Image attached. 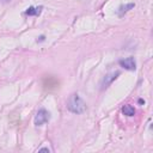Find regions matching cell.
Returning a JSON list of instances; mask_svg holds the SVG:
<instances>
[{
  "instance_id": "cell-4",
  "label": "cell",
  "mask_w": 153,
  "mask_h": 153,
  "mask_svg": "<svg viewBox=\"0 0 153 153\" xmlns=\"http://www.w3.org/2000/svg\"><path fill=\"white\" fill-rule=\"evenodd\" d=\"M118 74H120V72H118V71H116V72H111V73H108V74L103 78V80H102V84H100V85H102V90H103V88H105V87H108V86H109V85H110V84H111V82L117 78V75H118Z\"/></svg>"
},
{
  "instance_id": "cell-2",
  "label": "cell",
  "mask_w": 153,
  "mask_h": 153,
  "mask_svg": "<svg viewBox=\"0 0 153 153\" xmlns=\"http://www.w3.org/2000/svg\"><path fill=\"white\" fill-rule=\"evenodd\" d=\"M49 120H50V112L42 108L37 111V114L35 116V120H33V123H35V126L39 127V126H43L44 123H47Z\"/></svg>"
},
{
  "instance_id": "cell-10",
  "label": "cell",
  "mask_w": 153,
  "mask_h": 153,
  "mask_svg": "<svg viewBox=\"0 0 153 153\" xmlns=\"http://www.w3.org/2000/svg\"><path fill=\"white\" fill-rule=\"evenodd\" d=\"M139 104H145V100L143 99H139Z\"/></svg>"
},
{
  "instance_id": "cell-9",
  "label": "cell",
  "mask_w": 153,
  "mask_h": 153,
  "mask_svg": "<svg viewBox=\"0 0 153 153\" xmlns=\"http://www.w3.org/2000/svg\"><path fill=\"white\" fill-rule=\"evenodd\" d=\"M41 151H45V152H49V148H47V147H43V148H39V152Z\"/></svg>"
},
{
  "instance_id": "cell-7",
  "label": "cell",
  "mask_w": 153,
  "mask_h": 153,
  "mask_svg": "<svg viewBox=\"0 0 153 153\" xmlns=\"http://www.w3.org/2000/svg\"><path fill=\"white\" fill-rule=\"evenodd\" d=\"M122 112H123V115H126V116H134L135 115V109H134V106H131V105H124L123 108H122Z\"/></svg>"
},
{
  "instance_id": "cell-5",
  "label": "cell",
  "mask_w": 153,
  "mask_h": 153,
  "mask_svg": "<svg viewBox=\"0 0 153 153\" xmlns=\"http://www.w3.org/2000/svg\"><path fill=\"white\" fill-rule=\"evenodd\" d=\"M134 6H135V4H127V5H122V6H120L118 7V10H117V14H118V17H123L129 10H131V8H134Z\"/></svg>"
},
{
  "instance_id": "cell-3",
  "label": "cell",
  "mask_w": 153,
  "mask_h": 153,
  "mask_svg": "<svg viewBox=\"0 0 153 153\" xmlns=\"http://www.w3.org/2000/svg\"><path fill=\"white\" fill-rule=\"evenodd\" d=\"M118 63L121 67H123L127 71H135L136 69V62H135L134 57H127V59L120 60Z\"/></svg>"
},
{
  "instance_id": "cell-6",
  "label": "cell",
  "mask_w": 153,
  "mask_h": 153,
  "mask_svg": "<svg viewBox=\"0 0 153 153\" xmlns=\"http://www.w3.org/2000/svg\"><path fill=\"white\" fill-rule=\"evenodd\" d=\"M43 10V6H38V7H33V6H30L26 8L25 11V14L26 16H38Z\"/></svg>"
},
{
  "instance_id": "cell-8",
  "label": "cell",
  "mask_w": 153,
  "mask_h": 153,
  "mask_svg": "<svg viewBox=\"0 0 153 153\" xmlns=\"http://www.w3.org/2000/svg\"><path fill=\"white\" fill-rule=\"evenodd\" d=\"M44 41V36H41L38 39H37V42H43Z\"/></svg>"
},
{
  "instance_id": "cell-1",
  "label": "cell",
  "mask_w": 153,
  "mask_h": 153,
  "mask_svg": "<svg viewBox=\"0 0 153 153\" xmlns=\"http://www.w3.org/2000/svg\"><path fill=\"white\" fill-rule=\"evenodd\" d=\"M67 109L73 114H82L86 110V104L79 94L74 93L67 100Z\"/></svg>"
}]
</instances>
